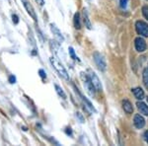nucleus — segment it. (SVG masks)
<instances>
[{
	"instance_id": "20",
	"label": "nucleus",
	"mask_w": 148,
	"mask_h": 146,
	"mask_svg": "<svg viewBox=\"0 0 148 146\" xmlns=\"http://www.w3.org/2000/svg\"><path fill=\"white\" fill-rule=\"evenodd\" d=\"M120 5L123 9H125L127 6V0H120Z\"/></svg>"
},
{
	"instance_id": "4",
	"label": "nucleus",
	"mask_w": 148,
	"mask_h": 146,
	"mask_svg": "<svg viewBox=\"0 0 148 146\" xmlns=\"http://www.w3.org/2000/svg\"><path fill=\"white\" fill-rule=\"evenodd\" d=\"M135 29L138 35L142 37H148V24L143 22V21H137L135 23Z\"/></svg>"
},
{
	"instance_id": "22",
	"label": "nucleus",
	"mask_w": 148,
	"mask_h": 146,
	"mask_svg": "<svg viewBox=\"0 0 148 146\" xmlns=\"http://www.w3.org/2000/svg\"><path fill=\"white\" fill-rule=\"evenodd\" d=\"M9 82L11 83V84H14V83H16V77L14 75H10V77H9Z\"/></svg>"
},
{
	"instance_id": "1",
	"label": "nucleus",
	"mask_w": 148,
	"mask_h": 146,
	"mask_svg": "<svg viewBox=\"0 0 148 146\" xmlns=\"http://www.w3.org/2000/svg\"><path fill=\"white\" fill-rule=\"evenodd\" d=\"M49 61H51L52 67L56 69V72L58 73L59 75L61 76V77H62L63 79H65V80H69V74H68V72L66 71V69L64 68V66L62 65V63H61V62L59 61L58 59L52 56V57L49 58Z\"/></svg>"
},
{
	"instance_id": "10",
	"label": "nucleus",
	"mask_w": 148,
	"mask_h": 146,
	"mask_svg": "<svg viewBox=\"0 0 148 146\" xmlns=\"http://www.w3.org/2000/svg\"><path fill=\"white\" fill-rule=\"evenodd\" d=\"M123 109L125 110L126 114H132L133 112V107L128 100H123Z\"/></svg>"
},
{
	"instance_id": "26",
	"label": "nucleus",
	"mask_w": 148,
	"mask_h": 146,
	"mask_svg": "<svg viewBox=\"0 0 148 146\" xmlns=\"http://www.w3.org/2000/svg\"><path fill=\"white\" fill-rule=\"evenodd\" d=\"M144 139H145V141L148 143V130H146L144 132Z\"/></svg>"
},
{
	"instance_id": "15",
	"label": "nucleus",
	"mask_w": 148,
	"mask_h": 146,
	"mask_svg": "<svg viewBox=\"0 0 148 146\" xmlns=\"http://www.w3.org/2000/svg\"><path fill=\"white\" fill-rule=\"evenodd\" d=\"M73 23H74V27H75V29L79 30V29L81 28V24H80V15H79V13H75V14H74Z\"/></svg>"
},
{
	"instance_id": "23",
	"label": "nucleus",
	"mask_w": 148,
	"mask_h": 146,
	"mask_svg": "<svg viewBox=\"0 0 148 146\" xmlns=\"http://www.w3.org/2000/svg\"><path fill=\"white\" fill-rule=\"evenodd\" d=\"M76 117H77V118L80 119V121H81V123H84V119H83V117L81 116V114H80V112H76Z\"/></svg>"
},
{
	"instance_id": "2",
	"label": "nucleus",
	"mask_w": 148,
	"mask_h": 146,
	"mask_svg": "<svg viewBox=\"0 0 148 146\" xmlns=\"http://www.w3.org/2000/svg\"><path fill=\"white\" fill-rule=\"evenodd\" d=\"M81 79H82L83 81V84H84V87L86 88V91H87V93L89 94L91 97H95V94H96V89H95L94 85H93L91 79H90L89 75H87V74L85 73H81Z\"/></svg>"
},
{
	"instance_id": "24",
	"label": "nucleus",
	"mask_w": 148,
	"mask_h": 146,
	"mask_svg": "<svg viewBox=\"0 0 148 146\" xmlns=\"http://www.w3.org/2000/svg\"><path fill=\"white\" fill-rule=\"evenodd\" d=\"M39 73H40V77L42 78H46V72H45L42 69H40V71H39Z\"/></svg>"
},
{
	"instance_id": "7",
	"label": "nucleus",
	"mask_w": 148,
	"mask_h": 146,
	"mask_svg": "<svg viewBox=\"0 0 148 146\" xmlns=\"http://www.w3.org/2000/svg\"><path fill=\"white\" fill-rule=\"evenodd\" d=\"M134 45H135V49H136L137 51L139 52H143L146 51V42L144 40V39H142L141 37H138L135 39L134 40Z\"/></svg>"
},
{
	"instance_id": "18",
	"label": "nucleus",
	"mask_w": 148,
	"mask_h": 146,
	"mask_svg": "<svg viewBox=\"0 0 148 146\" xmlns=\"http://www.w3.org/2000/svg\"><path fill=\"white\" fill-rule=\"evenodd\" d=\"M68 51H69V54H70V56L72 57V59H74V60H77L78 59V57L76 56V54H75V51H74V49H73V47H69L68 49Z\"/></svg>"
},
{
	"instance_id": "19",
	"label": "nucleus",
	"mask_w": 148,
	"mask_h": 146,
	"mask_svg": "<svg viewBox=\"0 0 148 146\" xmlns=\"http://www.w3.org/2000/svg\"><path fill=\"white\" fill-rule=\"evenodd\" d=\"M142 13H143V16L148 20V6H144L142 8Z\"/></svg>"
},
{
	"instance_id": "14",
	"label": "nucleus",
	"mask_w": 148,
	"mask_h": 146,
	"mask_svg": "<svg viewBox=\"0 0 148 146\" xmlns=\"http://www.w3.org/2000/svg\"><path fill=\"white\" fill-rule=\"evenodd\" d=\"M133 94H134V97L136 98L137 100H142L144 98V92L141 88H135V89L132 90Z\"/></svg>"
},
{
	"instance_id": "6",
	"label": "nucleus",
	"mask_w": 148,
	"mask_h": 146,
	"mask_svg": "<svg viewBox=\"0 0 148 146\" xmlns=\"http://www.w3.org/2000/svg\"><path fill=\"white\" fill-rule=\"evenodd\" d=\"M89 77L90 79H91L93 85H94L95 89H96V91H102L103 90V86H102V83L101 81H100L99 77L97 76V74L94 72V71H90V74H89Z\"/></svg>"
},
{
	"instance_id": "5",
	"label": "nucleus",
	"mask_w": 148,
	"mask_h": 146,
	"mask_svg": "<svg viewBox=\"0 0 148 146\" xmlns=\"http://www.w3.org/2000/svg\"><path fill=\"white\" fill-rule=\"evenodd\" d=\"M21 1H22L23 5H24V7H25L27 13L29 14V15H30V17H32L33 20L37 22V20H38L37 14H36V11H35V9H34V7H33L32 4H31L30 2L28 1V0H21Z\"/></svg>"
},
{
	"instance_id": "27",
	"label": "nucleus",
	"mask_w": 148,
	"mask_h": 146,
	"mask_svg": "<svg viewBox=\"0 0 148 146\" xmlns=\"http://www.w3.org/2000/svg\"><path fill=\"white\" fill-rule=\"evenodd\" d=\"M147 102H148V97H147Z\"/></svg>"
},
{
	"instance_id": "25",
	"label": "nucleus",
	"mask_w": 148,
	"mask_h": 146,
	"mask_svg": "<svg viewBox=\"0 0 148 146\" xmlns=\"http://www.w3.org/2000/svg\"><path fill=\"white\" fill-rule=\"evenodd\" d=\"M40 6H44L45 5V0H35Z\"/></svg>"
},
{
	"instance_id": "3",
	"label": "nucleus",
	"mask_w": 148,
	"mask_h": 146,
	"mask_svg": "<svg viewBox=\"0 0 148 146\" xmlns=\"http://www.w3.org/2000/svg\"><path fill=\"white\" fill-rule=\"evenodd\" d=\"M93 58H94V61L96 63V66L98 67V69L101 71H105L107 69V63H106V59L105 57L102 56L100 52H94L93 54Z\"/></svg>"
},
{
	"instance_id": "13",
	"label": "nucleus",
	"mask_w": 148,
	"mask_h": 146,
	"mask_svg": "<svg viewBox=\"0 0 148 146\" xmlns=\"http://www.w3.org/2000/svg\"><path fill=\"white\" fill-rule=\"evenodd\" d=\"M83 21H84L85 26L88 29H91L92 28L91 21H90L89 16H88V12H87V10H86V9H83Z\"/></svg>"
},
{
	"instance_id": "8",
	"label": "nucleus",
	"mask_w": 148,
	"mask_h": 146,
	"mask_svg": "<svg viewBox=\"0 0 148 146\" xmlns=\"http://www.w3.org/2000/svg\"><path fill=\"white\" fill-rule=\"evenodd\" d=\"M51 33L54 35V38L58 40L59 42H63L64 40V38H63V36L62 34H61V32H60V30H59L58 28L56 27V24H51Z\"/></svg>"
},
{
	"instance_id": "21",
	"label": "nucleus",
	"mask_w": 148,
	"mask_h": 146,
	"mask_svg": "<svg viewBox=\"0 0 148 146\" xmlns=\"http://www.w3.org/2000/svg\"><path fill=\"white\" fill-rule=\"evenodd\" d=\"M12 20H13V23L16 24V25L19 23V18L16 14H13V15H12Z\"/></svg>"
},
{
	"instance_id": "17",
	"label": "nucleus",
	"mask_w": 148,
	"mask_h": 146,
	"mask_svg": "<svg viewBox=\"0 0 148 146\" xmlns=\"http://www.w3.org/2000/svg\"><path fill=\"white\" fill-rule=\"evenodd\" d=\"M143 83L148 89V68H145L143 71Z\"/></svg>"
},
{
	"instance_id": "16",
	"label": "nucleus",
	"mask_w": 148,
	"mask_h": 146,
	"mask_svg": "<svg viewBox=\"0 0 148 146\" xmlns=\"http://www.w3.org/2000/svg\"><path fill=\"white\" fill-rule=\"evenodd\" d=\"M54 88H56V91L57 95H58L59 97H61L62 99H66V94L64 93L63 89L60 87V86H58L57 84H56V85H54Z\"/></svg>"
},
{
	"instance_id": "11",
	"label": "nucleus",
	"mask_w": 148,
	"mask_h": 146,
	"mask_svg": "<svg viewBox=\"0 0 148 146\" xmlns=\"http://www.w3.org/2000/svg\"><path fill=\"white\" fill-rule=\"evenodd\" d=\"M136 106H137V109L139 110V112H141L142 114H144V116H148V106L145 104V103L137 102Z\"/></svg>"
},
{
	"instance_id": "12",
	"label": "nucleus",
	"mask_w": 148,
	"mask_h": 146,
	"mask_svg": "<svg viewBox=\"0 0 148 146\" xmlns=\"http://www.w3.org/2000/svg\"><path fill=\"white\" fill-rule=\"evenodd\" d=\"M80 97H81V99H82V101H83V103H84V105H85L86 109H87L88 111L91 112H96V109H95V108L92 106L91 102H90L89 100L87 99V98L83 97L82 95H80Z\"/></svg>"
},
{
	"instance_id": "9",
	"label": "nucleus",
	"mask_w": 148,
	"mask_h": 146,
	"mask_svg": "<svg viewBox=\"0 0 148 146\" xmlns=\"http://www.w3.org/2000/svg\"><path fill=\"white\" fill-rule=\"evenodd\" d=\"M133 123H134L135 127L138 129H141L144 127L145 125V119L144 118L141 116V114H135L134 119H133Z\"/></svg>"
}]
</instances>
